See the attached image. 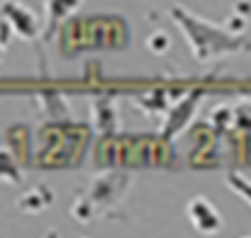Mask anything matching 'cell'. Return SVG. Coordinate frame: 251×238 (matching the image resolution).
<instances>
[{"mask_svg":"<svg viewBox=\"0 0 251 238\" xmlns=\"http://www.w3.org/2000/svg\"><path fill=\"white\" fill-rule=\"evenodd\" d=\"M44 5H47V39H51L59 24L69 20L83 5V0H47Z\"/></svg>","mask_w":251,"mask_h":238,"instance_id":"6","label":"cell"},{"mask_svg":"<svg viewBox=\"0 0 251 238\" xmlns=\"http://www.w3.org/2000/svg\"><path fill=\"white\" fill-rule=\"evenodd\" d=\"M7 34H12V32H10V27L0 20V64H2L5 51H7Z\"/></svg>","mask_w":251,"mask_h":238,"instance_id":"13","label":"cell"},{"mask_svg":"<svg viewBox=\"0 0 251 238\" xmlns=\"http://www.w3.org/2000/svg\"><path fill=\"white\" fill-rule=\"evenodd\" d=\"M54 204V192L49 185H34L29 190H25V195H20L17 199V209L25 214H42Z\"/></svg>","mask_w":251,"mask_h":238,"instance_id":"5","label":"cell"},{"mask_svg":"<svg viewBox=\"0 0 251 238\" xmlns=\"http://www.w3.org/2000/svg\"><path fill=\"white\" fill-rule=\"evenodd\" d=\"M227 185H229V190H232V192L242 195V197H244V199L251 204V182L244 177V175H239V173L227 175Z\"/></svg>","mask_w":251,"mask_h":238,"instance_id":"10","label":"cell"},{"mask_svg":"<svg viewBox=\"0 0 251 238\" xmlns=\"http://www.w3.org/2000/svg\"><path fill=\"white\" fill-rule=\"evenodd\" d=\"M234 124L242 129H251V105H242L239 109H234Z\"/></svg>","mask_w":251,"mask_h":238,"instance_id":"12","label":"cell"},{"mask_svg":"<svg viewBox=\"0 0 251 238\" xmlns=\"http://www.w3.org/2000/svg\"><path fill=\"white\" fill-rule=\"evenodd\" d=\"M185 214H188L193 229H195L198 234H202V236H212V234H217V231L222 229V224H225L220 209H217L207 197H202V195H198V197H193V199L188 202Z\"/></svg>","mask_w":251,"mask_h":238,"instance_id":"3","label":"cell"},{"mask_svg":"<svg viewBox=\"0 0 251 238\" xmlns=\"http://www.w3.org/2000/svg\"><path fill=\"white\" fill-rule=\"evenodd\" d=\"M0 20L22 42H37L42 37V20H39V15L29 5H25L20 0H0Z\"/></svg>","mask_w":251,"mask_h":238,"instance_id":"2","label":"cell"},{"mask_svg":"<svg viewBox=\"0 0 251 238\" xmlns=\"http://www.w3.org/2000/svg\"><path fill=\"white\" fill-rule=\"evenodd\" d=\"M93 124L95 129L100 131H115L120 127V114H117V107L110 102V100H95L93 102Z\"/></svg>","mask_w":251,"mask_h":238,"instance_id":"7","label":"cell"},{"mask_svg":"<svg viewBox=\"0 0 251 238\" xmlns=\"http://www.w3.org/2000/svg\"><path fill=\"white\" fill-rule=\"evenodd\" d=\"M193 105H195V95L193 97H188L185 100V107H183V112L185 114H193ZM188 122V117H180V109H173L171 112V117H168V122H166V129H164V136H173L178 129H183V124Z\"/></svg>","mask_w":251,"mask_h":238,"instance_id":"8","label":"cell"},{"mask_svg":"<svg viewBox=\"0 0 251 238\" xmlns=\"http://www.w3.org/2000/svg\"><path fill=\"white\" fill-rule=\"evenodd\" d=\"M0 180L2 182H10V185H17L22 180V173L17 170L15 160L10 156H5V151H0Z\"/></svg>","mask_w":251,"mask_h":238,"instance_id":"9","label":"cell"},{"mask_svg":"<svg viewBox=\"0 0 251 238\" xmlns=\"http://www.w3.org/2000/svg\"><path fill=\"white\" fill-rule=\"evenodd\" d=\"M125 180H129V177H127V175H115V173L98 175V177L93 180V185H90L88 197L93 199L95 207H100V204H105V202H115V199L127 190V185H120V182H125Z\"/></svg>","mask_w":251,"mask_h":238,"instance_id":"4","label":"cell"},{"mask_svg":"<svg viewBox=\"0 0 251 238\" xmlns=\"http://www.w3.org/2000/svg\"><path fill=\"white\" fill-rule=\"evenodd\" d=\"M147 46L151 49V54H166L168 46H171V37H168L166 32H154L147 39Z\"/></svg>","mask_w":251,"mask_h":238,"instance_id":"11","label":"cell"},{"mask_svg":"<svg viewBox=\"0 0 251 238\" xmlns=\"http://www.w3.org/2000/svg\"><path fill=\"white\" fill-rule=\"evenodd\" d=\"M171 20L183 29V34H185V39L193 49V56L202 64L212 61L222 54H234V51H242V49H251V39L232 37V34L222 32L220 27H215L205 20H198L183 5L171 7Z\"/></svg>","mask_w":251,"mask_h":238,"instance_id":"1","label":"cell"}]
</instances>
